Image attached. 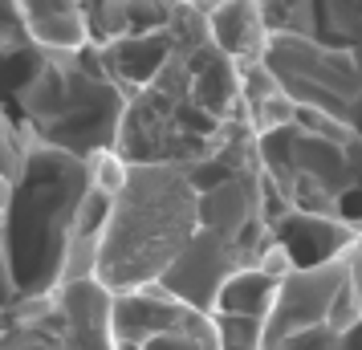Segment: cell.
Masks as SVG:
<instances>
[{
    "mask_svg": "<svg viewBox=\"0 0 362 350\" xmlns=\"http://www.w3.org/2000/svg\"><path fill=\"white\" fill-rule=\"evenodd\" d=\"M240 78L281 216L362 236V4L264 0Z\"/></svg>",
    "mask_w": 362,
    "mask_h": 350,
    "instance_id": "obj_2",
    "label": "cell"
},
{
    "mask_svg": "<svg viewBox=\"0 0 362 350\" xmlns=\"http://www.w3.org/2000/svg\"><path fill=\"white\" fill-rule=\"evenodd\" d=\"M252 273H289L281 208L252 134L196 163H110L94 281L110 298H155L216 314Z\"/></svg>",
    "mask_w": 362,
    "mask_h": 350,
    "instance_id": "obj_1",
    "label": "cell"
},
{
    "mask_svg": "<svg viewBox=\"0 0 362 350\" xmlns=\"http://www.w3.org/2000/svg\"><path fill=\"white\" fill-rule=\"evenodd\" d=\"M21 21L25 33L41 53L66 57V53H82L90 45V21H86V4H21Z\"/></svg>",
    "mask_w": 362,
    "mask_h": 350,
    "instance_id": "obj_8",
    "label": "cell"
},
{
    "mask_svg": "<svg viewBox=\"0 0 362 350\" xmlns=\"http://www.w3.org/2000/svg\"><path fill=\"white\" fill-rule=\"evenodd\" d=\"M90 57L122 94L115 163H196L252 134L208 4H86Z\"/></svg>",
    "mask_w": 362,
    "mask_h": 350,
    "instance_id": "obj_3",
    "label": "cell"
},
{
    "mask_svg": "<svg viewBox=\"0 0 362 350\" xmlns=\"http://www.w3.org/2000/svg\"><path fill=\"white\" fill-rule=\"evenodd\" d=\"M45 350H118L110 334V293L98 281H74L53 298Z\"/></svg>",
    "mask_w": 362,
    "mask_h": 350,
    "instance_id": "obj_6",
    "label": "cell"
},
{
    "mask_svg": "<svg viewBox=\"0 0 362 350\" xmlns=\"http://www.w3.org/2000/svg\"><path fill=\"white\" fill-rule=\"evenodd\" d=\"M45 62V53L37 49L25 21H21V4H0V106L13 115L21 90L37 78V69Z\"/></svg>",
    "mask_w": 362,
    "mask_h": 350,
    "instance_id": "obj_7",
    "label": "cell"
},
{
    "mask_svg": "<svg viewBox=\"0 0 362 350\" xmlns=\"http://www.w3.org/2000/svg\"><path fill=\"white\" fill-rule=\"evenodd\" d=\"M110 163L33 143L0 106V342L21 338L74 281H94Z\"/></svg>",
    "mask_w": 362,
    "mask_h": 350,
    "instance_id": "obj_4",
    "label": "cell"
},
{
    "mask_svg": "<svg viewBox=\"0 0 362 350\" xmlns=\"http://www.w3.org/2000/svg\"><path fill=\"white\" fill-rule=\"evenodd\" d=\"M257 350H362V236L281 277Z\"/></svg>",
    "mask_w": 362,
    "mask_h": 350,
    "instance_id": "obj_5",
    "label": "cell"
}]
</instances>
